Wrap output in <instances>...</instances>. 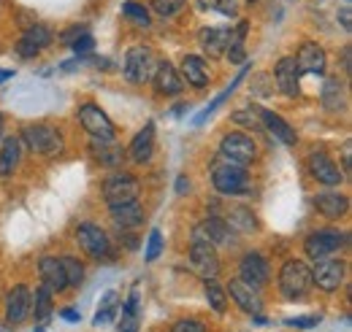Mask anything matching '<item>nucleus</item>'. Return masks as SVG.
I'll return each mask as SVG.
<instances>
[{
    "instance_id": "obj_1",
    "label": "nucleus",
    "mask_w": 352,
    "mask_h": 332,
    "mask_svg": "<svg viewBox=\"0 0 352 332\" xmlns=\"http://www.w3.org/2000/svg\"><path fill=\"white\" fill-rule=\"evenodd\" d=\"M314 287L311 281V270H309L307 262L301 259H287L279 270V289L287 300H298V297H307L309 289Z\"/></svg>"
},
{
    "instance_id": "obj_2",
    "label": "nucleus",
    "mask_w": 352,
    "mask_h": 332,
    "mask_svg": "<svg viewBox=\"0 0 352 332\" xmlns=\"http://www.w3.org/2000/svg\"><path fill=\"white\" fill-rule=\"evenodd\" d=\"M22 138H25L28 149L33 154H41V157H57L65 149L60 130L52 125H28L22 130Z\"/></svg>"
},
{
    "instance_id": "obj_3",
    "label": "nucleus",
    "mask_w": 352,
    "mask_h": 332,
    "mask_svg": "<svg viewBox=\"0 0 352 332\" xmlns=\"http://www.w3.org/2000/svg\"><path fill=\"white\" fill-rule=\"evenodd\" d=\"M220 154L222 160H228L233 165H250L258 157V146L244 132H228L220 141Z\"/></svg>"
},
{
    "instance_id": "obj_4",
    "label": "nucleus",
    "mask_w": 352,
    "mask_h": 332,
    "mask_svg": "<svg viewBox=\"0 0 352 332\" xmlns=\"http://www.w3.org/2000/svg\"><path fill=\"white\" fill-rule=\"evenodd\" d=\"M155 68H157V60H155V51L149 46H133L128 51V57H125V65H122L125 79L133 84L149 82Z\"/></svg>"
},
{
    "instance_id": "obj_5",
    "label": "nucleus",
    "mask_w": 352,
    "mask_h": 332,
    "mask_svg": "<svg viewBox=\"0 0 352 332\" xmlns=\"http://www.w3.org/2000/svg\"><path fill=\"white\" fill-rule=\"evenodd\" d=\"M103 198H106L109 206L133 203V200H138V181L131 173H111L103 181Z\"/></svg>"
},
{
    "instance_id": "obj_6",
    "label": "nucleus",
    "mask_w": 352,
    "mask_h": 332,
    "mask_svg": "<svg viewBox=\"0 0 352 332\" xmlns=\"http://www.w3.org/2000/svg\"><path fill=\"white\" fill-rule=\"evenodd\" d=\"M79 122L89 132V138L95 141H114V125L106 117V111L95 103H85L79 106Z\"/></svg>"
},
{
    "instance_id": "obj_7",
    "label": "nucleus",
    "mask_w": 352,
    "mask_h": 332,
    "mask_svg": "<svg viewBox=\"0 0 352 332\" xmlns=\"http://www.w3.org/2000/svg\"><path fill=\"white\" fill-rule=\"evenodd\" d=\"M347 244V235L339 233V230H314L304 244V251L311 259H322V257H331Z\"/></svg>"
},
{
    "instance_id": "obj_8",
    "label": "nucleus",
    "mask_w": 352,
    "mask_h": 332,
    "mask_svg": "<svg viewBox=\"0 0 352 332\" xmlns=\"http://www.w3.org/2000/svg\"><path fill=\"white\" fill-rule=\"evenodd\" d=\"M214 189L220 195H241L247 189V170L244 165H233V163H222L212 173Z\"/></svg>"
},
{
    "instance_id": "obj_9",
    "label": "nucleus",
    "mask_w": 352,
    "mask_h": 332,
    "mask_svg": "<svg viewBox=\"0 0 352 332\" xmlns=\"http://www.w3.org/2000/svg\"><path fill=\"white\" fill-rule=\"evenodd\" d=\"M190 265H192V270H195L204 281H212V278H217V273H220V259H217V251H214L212 244L192 241V246H190Z\"/></svg>"
},
{
    "instance_id": "obj_10",
    "label": "nucleus",
    "mask_w": 352,
    "mask_h": 332,
    "mask_svg": "<svg viewBox=\"0 0 352 332\" xmlns=\"http://www.w3.org/2000/svg\"><path fill=\"white\" fill-rule=\"evenodd\" d=\"M192 241H201V244H212V246H228L233 241V230L230 224L220 219V216H209L204 219L201 224H195L192 230Z\"/></svg>"
},
{
    "instance_id": "obj_11",
    "label": "nucleus",
    "mask_w": 352,
    "mask_h": 332,
    "mask_svg": "<svg viewBox=\"0 0 352 332\" xmlns=\"http://www.w3.org/2000/svg\"><path fill=\"white\" fill-rule=\"evenodd\" d=\"M311 281L322 292H336L344 281V262L342 259H331V257L317 259V265L311 270Z\"/></svg>"
},
{
    "instance_id": "obj_12",
    "label": "nucleus",
    "mask_w": 352,
    "mask_h": 332,
    "mask_svg": "<svg viewBox=\"0 0 352 332\" xmlns=\"http://www.w3.org/2000/svg\"><path fill=\"white\" fill-rule=\"evenodd\" d=\"M274 79L285 97H296L301 92V71L296 65V57H282L274 68Z\"/></svg>"
},
{
    "instance_id": "obj_13",
    "label": "nucleus",
    "mask_w": 352,
    "mask_h": 332,
    "mask_svg": "<svg viewBox=\"0 0 352 332\" xmlns=\"http://www.w3.org/2000/svg\"><path fill=\"white\" fill-rule=\"evenodd\" d=\"M239 278L247 281L250 287H263L268 281V259L258 251H250L241 257V265H239Z\"/></svg>"
},
{
    "instance_id": "obj_14",
    "label": "nucleus",
    "mask_w": 352,
    "mask_h": 332,
    "mask_svg": "<svg viewBox=\"0 0 352 332\" xmlns=\"http://www.w3.org/2000/svg\"><path fill=\"white\" fill-rule=\"evenodd\" d=\"M309 173H311L320 184H325V187H339V184L344 181V173L339 170V165H336L325 152H314V154L309 157Z\"/></svg>"
},
{
    "instance_id": "obj_15",
    "label": "nucleus",
    "mask_w": 352,
    "mask_h": 332,
    "mask_svg": "<svg viewBox=\"0 0 352 332\" xmlns=\"http://www.w3.org/2000/svg\"><path fill=\"white\" fill-rule=\"evenodd\" d=\"M76 241L95 259H100V257L109 254V235L98 224H79L76 227Z\"/></svg>"
},
{
    "instance_id": "obj_16",
    "label": "nucleus",
    "mask_w": 352,
    "mask_h": 332,
    "mask_svg": "<svg viewBox=\"0 0 352 332\" xmlns=\"http://www.w3.org/2000/svg\"><path fill=\"white\" fill-rule=\"evenodd\" d=\"M296 65L301 73H322L325 65H328V57H325V49L314 41H304L298 54H296Z\"/></svg>"
},
{
    "instance_id": "obj_17",
    "label": "nucleus",
    "mask_w": 352,
    "mask_h": 332,
    "mask_svg": "<svg viewBox=\"0 0 352 332\" xmlns=\"http://www.w3.org/2000/svg\"><path fill=\"white\" fill-rule=\"evenodd\" d=\"M30 292L28 287H14V289L8 292V297H6V322L8 324H19V322H25L28 319V313H30Z\"/></svg>"
},
{
    "instance_id": "obj_18",
    "label": "nucleus",
    "mask_w": 352,
    "mask_h": 332,
    "mask_svg": "<svg viewBox=\"0 0 352 332\" xmlns=\"http://www.w3.org/2000/svg\"><path fill=\"white\" fill-rule=\"evenodd\" d=\"M198 43H201V49H204L212 60H217V57H222V54L228 51L230 27H204V30L198 33Z\"/></svg>"
},
{
    "instance_id": "obj_19",
    "label": "nucleus",
    "mask_w": 352,
    "mask_h": 332,
    "mask_svg": "<svg viewBox=\"0 0 352 332\" xmlns=\"http://www.w3.org/2000/svg\"><path fill=\"white\" fill-rule=\"evenodd\" d=\"M228 292H230V300H233L241 311H247V313H258V311H261V305H263L258 289H255V287H250V284H247V281H241V278L230 281Z\"/></svg>"
},
{
    "instance_id": "obj_20",
    "label": "nucleus",
    "mask_w": 352,
    "mask_h": 332,
    "mask_svg": "<svg viewBox=\"0 0 352 332\" xmlns=\"http://www.w3.org/2000/svg\"><path fill=\"white\" fill-rule=\"evenodd\" d=\"M152 152H155V125H152V122H146L144 130L133 138L128 154H131V160L135 163V165H144V163H149V160H152Z\"/></svg>"
},
{
    "instance_id": "obj_21",
    "label": "nucleus",
    "mask_w": 352,
    "mask_h": 332,
    "mask_svg": "<svg viewBox=\"0 0 352 332\" xmlns=\"http://www.w3.org/2000/svg\"><path fill=\"white\" fill-rule=\"evenodd\" d=\"M52 43V30L44 25H30L19 41V54L22 57H36L41 49H46Z\"/></svg>"
},
{
    "instance_id": "obj_22",
    "label": "nucleus",
    "mask_w": 352,
    "mask_h": 332,
    "mask_svg": "<svg viewBox=\"0 0 352 332\" xmlns=\"http://www.w3.org/2000/svg\"><path fill=\"white\" fill-rule=\"evenodd\" d=\"M152 76H155V86H157V92H163V95H179V92L184 89V82H182L179 71H176L168 60H160Z\"/></svg>"
},
{
    "instance_id": "obj_23",
    "label": "nucleus",
    "mask_w": 352,
    "mask_h": 332,
    "mask_svg": "<svg viewBox=\"0 0 352 332\" xmlns=\"http://www.w3.org/2000/svg\"><path fill=\"white\" fill-rule=\"evenodd\" d=\"M314 208L325 216V219H342L344 213H347V208H350V203H347V198L342 195V192H320L317 198H314Z\"/></svg>"
},
{
    "instance_id": "obj_24",
    "label": "nucleus",
    "mask_w": 352,
    "mask_h": 332,
    "mask_svg": "<svg viewBox=\"0 0 352 332\" xmlns=\"http://www.w3.org/2000/svg\"><path fill=\"white\" fill-rule=\"evenodd\" d=\"M38 273L44 278V287H49L52 292H63L68 289V281H65V270H63V262L57 257H44L38 262Z\"/></svg>"
},
{
    "instance_id": "obj_25",
    "label": "nucleus",
    "mask_w": 352,
    "mask_h": 332,
    "mask_svg": "<svg viewBox=\"0 0 352 332\" xmlns=\"http://www.w3.org/2000/svg\"><path fill=\"white\" fill-rule=\"evenodd\" d=\"M111 213V222L120 227V230H133L144 222V208L138 206L135 200L133 203H120V206H109Z\"/></svg>"
},
{
    "instance_id": "obj_26",
    "label": "nucleus",
    "mask_w": 352,
    "mask_h": 332,
    "mask_svg": "<svg viewBox=\"0 0 352 332\" xmlns=\"http://www.w3.org/2000/svg\"><path fill=\"white\" fill-rule=\"evenodd\" d=\"M261 122L265 125V130L274 135V138H279L285 146H296L298 143V135L293 132V127L287 125L279 114H274V111H265V108H261Z\"/></svg>"
},
{
    "instance_id": "obj_27",
    "label": "nucleus",
    "mask_w": 352,
    "mask_h": 332,
    "mask_svg": "<svg viewBox=\"0 0 352 332\" xmlns=\"http://www.w3.org/2000/svg\"><path fill=\"white\" fill-rule=\"evenodd\" d=\"M182 76L187 79L190 86H206L209 84V65H206V60L204 57H198V54H187L184 60H182Z\"/></svg>"
},
{
    "instance_id": "obj_28",
    "label": "nucleus",
    "mask_w": 352,
    "mask_h": 332,
    "mask_svg": "<svg viewBox=\"0 0 352 332\" xmlns=\"http://www.w3.org/2000/svg\"><path fill=\"white\" fill-rule=\"evenodd\" d=\"M22 160V141L19 138H6L3 146H0V176L8 178L14 176V170L19 167Z\"/></svg>"
},
{
    "instance_id": "obj_29",
    "label": "nucleus",
    "mask_w": 352,
    "mask_h": 332,
    "mask_svg": "<svg viewBox=\"0 0 352 332\" xmlns=\"http://www.w3.org/2000/svg\"><path fill=\"white\" fill-rule=\"evenodd\" d=\"M247 71H250V65H241V71L236 73V79H233V82L228 84V86H225V92H220V95H217V97H214V100H212V103H209V106H206V108H204V111H201V114H198V117L192 119V125H195V127L204 125V122H206V119H209V117H212V114H214V111L220 108L222 103H225V100H228V97H230V95L236 92V86H239V84L244 82Z\"/></svg>"
},
{
    "instance_id": "obj_30",
    "label": "nucleus",
    "mask_w": 352,
    "mask_h": 332,
    "mask_svg": "<svg viewBox=\"0 0 352 332\" xmlns=\"http://www.w3.org/2000/svg\"><path fill=\"white\" fill-rule=\"evenodd\" d=\"M89 146H92V154L100 160V165L120 167L122 160H125V149H122V146H114L111 141H95V138H92Z\"/></svg>"
},
{
    "instance_id": "obj_31",
    "label": "nucleus",
    "mask_w": 352,
    "mask_h": 332,
    "mask_svg": "<svg viewBox=\"0 0 352 332\" xmlns=\"http://www.w3.org/2000/svg\"><path fill=\"white\" fill-rule=\"evenodd\" d=\"M117 311H120V294H117V292H106V294L100 297V308H98L92 324H95V327L111 324V322L117 319Z\"/></svg>"
},
{
    "instance_id": "obj_32",
    "label": "nucleus",
    "mask_w": 352,
    "mask_h": 332,
    "mask_svg": "<svg viewBox=\"0 0 352 332\" xmlns=\"http://www.w3.org/2000/svg\"><path fill=\"white\" fill-rule=\"evenodd\" d=\"M322 106L328 111H342L344 108V84L339 82L336 76L328 79L325 86H322Z\"/></svg>"
},
{
    "instance_id": "obj_33",
    "label": "nucleus",
    "mask_w": 352,
    "mask_h": 332,
    "mask_svg": "<svg viewBox=\"0 0 352 332\" xmlns=\"http://www.w3.org/2000/svg\"><path fill=\"white\" fill-rule=\"evenodd\" d=\"M230 227H239L241 233H252L255 227H258V222H255V213L250 211V208H230V213H228V219H225Z\"/></svg>"
},
{
    "instance_id": "obj_34",
    "label": "nucleus",
    "mask_w": 352,
    "mask_h": 332,
    "mask_svg": "<svg viewBox=\"0 0 352 332\" xmlns=\"http://www.w3.org/2000/svg\"><path fill=\"white\" fill-rule=\"evenodd\" d=\"M30 311H33L36 322H46L52 316V289L49 287L36 289V300H30Z\"/></svg>"
},
{
    "instance_id": "obj_35",
    "label": "nucleus",
    "mask_w": 352,
    "mask_h": 332,
    "mask_svg": "<svg viewBox=\"0 0 352 332\" xmlns=\"http://www.w3.org/2000/svg\"><path fill=\"white\" fill-rule=\"evenodd\" d=\"M60 262H63L68 287H82V284H85V268H82V262H79L76 257H63Z\"/></svg>"
},
{
    "instance_id": "obj_36",
    "label": "nucleus",
    "mask_w": 352,
    "mask_h": 332,
    "mask_svg": "<svg viewBox=\"0 0 352 332\" xmlns=\"http://www.w3.org/2000/svg\"><path fill=\"white\" fill-rule=\"evenodd\" d=\"M204 289H206V300H209V305H212L217 313H225V311H228V294L220 289V284L212 278V281H204Z\"/></svg>"
},
{
    "instance_id": "obj_37",
    "label": "nucleus",
    "mask_w": 352,
    "mask_h": 332,
    "mask_svg": "<svg viewBox=\"0 0 352 332\" xmlns=\"http://www.w3.org/2000/svg\"><path fill=\"white\" fill-rule=\"evenodd\" d=\"M122 14L131 19V22H135L138 27H149L152 22H149V11L141 5V3H135V0H128L125 5H122Z\"/></svg>"
},
{
    "instance_id": "obj_38",
    "label": "nucleus",
    "mask_w": 352,
    "mask_h": 332,
    "mask_svg": "<svg viewBox=\"0 0 352 332\" xmlns=\"http://www.w3.org/2000/svg\"><path fill=\"white\" fill-rule=\"evenodd\" d=\"M160 251H163V233L155 227V230L149 233V238H146V251H144V259H146V262H155V259L160 257Z\"/></svg>"
},
{
    "instance_id": "obj_39",
    "label": "nucleus",
    "mask_w": 352,
    "mask_h": 332,
    "mask_svg": "<svg viewBox=\"0 0 352 332\" xmlns=\"http://www.w3.org/2000/svg\"><path fill=\"white\" fill-rule=\"evenodd\" d=\"M184 3H187V0H152V8H155L163 19H171V16H176V14L184 8Z\"/></svg>"
},
{
    "instance_id": "obj_40",
    "label": "nucleus",
    "mask_w": 352,
    "mask_h": 332,
    "mask_svg": "<svg viewBox=\"0 0 352 332\" xmlns=\"http://www.w3.org/2000/svg\"><path fill=\"white\" fill-rule=\"evenodd\" d=\"M233 122H239V125H258L261 122V108L258 106H252V108H247V111H236L233 114Z\"/></svg>"
},
{
    "instance_id": "obj_41",
    "label": "nucleus",
    "mask_w": 352,
    "mask_h": 332,
    "mask_svg": "<svg viewBox=\"0 0 352 332\" xmlns=\"http://www.w3.org/2000/svg\"><path fill=\"white\" fill-rule=\"evenodd\" d=\"M71 46H74V51H76V54H89V51L95 49V38H92L87 30H85V33H82L76 41L71 43Z\"/></svg>"
},
{
    "instance_id": "obj_42",
    "label": "nucleus",
    "mask_w": 352,
    "mask_h": 332,
    "mask_svg": "<svg viewBox=\"0 0 352 332\" xmlns=\"http://www.w3.org/2000/svg\"><path fill=\"white\" fill-rule=\"evenodd\" d=\"M117 332H138V313H128V311H122V319H120Z\"/></svg>"
},
{
    "instance_id": "obj_43",
    "label": "nucleus",
    "mask_w": 352,
    "mask_h": 332,
    "mask_svg": "<svg viewBox=\"0 0 352 332\" xmlns=\"http://www.w3.org/2000/svg\"><path fill=\"white\" fill-rule=\"evenodd\" d=\"M290 327H298V330H309V327H317L320 324V316H293L287 319Z\"/></svg>"
},
{
    "instance_id": "obj_44",
    "label": "nucleus",
    "mask_w": 352,
    "mask_h": 332,
    "mask_svg": "<svg viewBox=\"0 0 352 332\" xmlns=\"http://www.w3.org/2000/svg\"><path fill=\"white\" fill-rule=\"evenodd\" d=\"M174 332H206V327L198 319H182L174 324Z\"/></svg>"
},
{
    "instance_id": "obj_45",
    "label": "nucleus",
    "mask_w": 352,
    "mask_h": 332,
    "mask_svg": "<svg viewBox=\"0 0 352 332\" xmlns=\"http://www.w3.org/2000/svg\"><path fill=\"white\" fill-rule=\"evenodd\" d=\"M217 11H220L222 16H239V3L236 0H220Z\"/></svg>"
},
{
    "instance_id": "obj_46",
    "label": "nucleus",
    "mask_w": 352,
    "mask_h": 332,
    "mask_svg": "<svg viewBox=\"0 0 352 332\" xmlns=\"http://www.w3.org/2000/svg\"><path fill=\"white\" fill-rule=\"evenodd\" d=\"M82 33H85V27H71V30H65V33H63V43H68V46H71V43L76 41Z\"/></svg>"
},
{
    "instance_id": "obj_47",
    "label": "nucleus",
    "mask_w": 352,
    "mask_h": 332,
    "mask_svg": "<svg viewBox=\"0 0 352 332\" xmlns=\"http://www.w3.org/2000/svg\"><path fill=\"white\" fill-rule=\"evenodd\" d=\"M60 316H63L65 322H79V319H82V313H79V311H71V308H68V311H63Z\"/></svg>"
},
{
    "instance_id": "obj_48",
    "label": "nucleus",
    "mask_w": 352,
    "mask_h": 332,
    "mask_svg": "<svg viewBox=\"0 0 352 332\" xmlns=\"http://www.w3.org/2000/svg\"><path fill=\"white\" fill-rule=\"evenodd\" d=\"M187 189H190V184H187V178H184V176H182V178H179V181H176V195H184V192H187Z\"/></svg>"
},
{
    "instance_id": "obj_49",
    "label": "nucleus",
    "mask_w": 352,
    "mask_h": 332,
    "mask_svg": "<svg viewBox=\"0 0 352 332\" xmlns=\"http://www.w3.org/2000/svg\"><path fill=\"white\" fill-rule=\"evenodd\" d=\"M217 3H220V0H198V5H201V8H209V11H217Z\"/></svg>"
},
{
    "instance_id": "obj_50",
    "label": "nucleus",
    "mask_w": 352,
    "mask_h": 332,
    "mask_svg": "<svg viewBox=\"0 0 352 332\" xmlns=\"http://www.w3.org/2000/svg\"><path fill=\"white\" fill-rule=\"evenodd\" d=\"M342 27H344V30H350V8H344V11H342Z\"/></svg>"
},
{
    "instance_id": "obj_51",
    "label": "nucleus",
    "mask_w": 352,
    "mask_h": 332,
    "mask_svg": "<svg viewBox=\"0 0 352 332\" xmlns=\"http://www.w3.org/2000/svg\"><path fill=\"white\" fill-rule=\"evenodd\" d=\"M11 76H14V71H0V84H3V82H8Z\"/></svg>"
},
{
    "instance_id": "obj_52",
    "label": "nucleus",
    "mask_w": 352,
    "mask_h": 332,
    "mask_svg": "<svg viewBox=\"0 0 352 332\" xmlns=\"http://www.w3.org/2000/svg\"><path fill=\"white\" fill-rule=\"evenodd\" d=\"M344 71H350V46L344 49Z\"/></svg>"
},
{
    "instance_id": "obj_53",
    "label": "nucleus",
    "mask_w": 352,
    "mask_h": 332,
    "mask_svg": "<svg viewBox=\"0 0 352 332\" xmlns=\"http://www.w3.org/2000/svg\"><path fill=\"white\" fill-rule=\"evenodd\" d=\"M0 141H3V122H0Z\"/></svg>"
},
{
    "instance_id": "obj_54",
    "label": "nucleus",
    "mask_w": 352,
    "mask_h": 332,
    "mask_svg": "<svg viewBox=\"0 0 352 332\" xmlns=\"http://www.w3.org/2000/svg\"><path fill=\"white\" fill-rule=\"evenodd\" d=\"M36 332H46V330H44V327H38V330H36Z\"/></svg>"
},
{
    "instance_id": "obj_55",
    "label": "nucleus",
    "mask_w": 352,
    "mask_h": 332,
    "mask_svg": "<svg viewBox=\"0 0 352 332\" xmlns=\"http://www.w3.org/2000/svg\"><path fill=\"white\" fill-rule=\"evenodd\" d=\"M247 3H255V0H247Z\"/></svg>"
}]
</instances>
